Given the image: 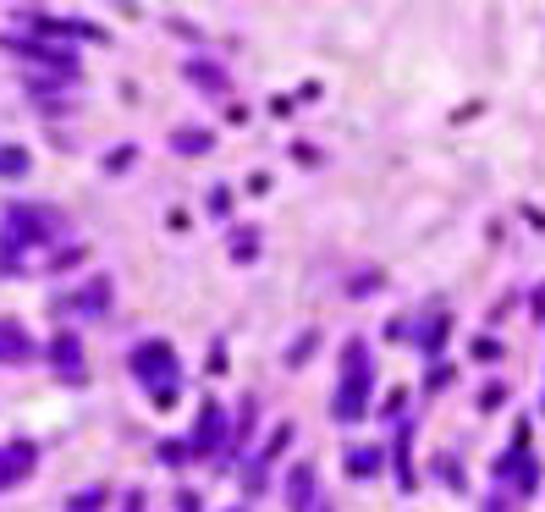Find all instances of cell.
Here are the masks:
<instances>
[{"mask_svg": "<svg viewBox=\"0 0 545 512\" xmlns=\"http://www.w3.org/2000/svg\"><path fill=\"white\" fill-rule=\"evenodd\" d=\"M22 463H28V452H6V458H0V485H6V479H12Z\"/></svg>", "mask_w": 545, "mask_h": 512, "instance_id": "cell-1", "label": "cell"}]
</instances>
